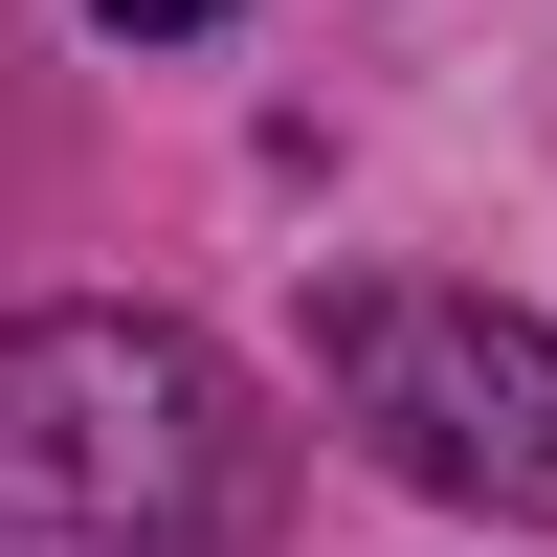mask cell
Wrapping results in <instances>:
<instances>
[{
  "label": "cell",
  "mask_w": 557,
  "mask_h": 557,
  "mask_svg": "<svg viewBox=\"0 0 557 557\" xmlns=\"http://www.w3.org/2000/svg\"><path fill=\"white\" fill-rule=\"evenodd\" d=\"M290 446L201 312H0V557H246Z\"/></svg>",
  "instance_id": "6da1fadb"
},
{
  "label": "cell",
  "mask_w": 557,
  "mask_h": 557,
  "mask_svg": "<svg viewBox=\"0 0 557 557\" xmlns=\"http://www.w3.org/2000/svg\"><path fill=\"white\" fill-rule=\"evenodd\" d=\"M312 401H335L401 491L557 535V335H535L513 290H424V268L312 290Z\"/></svg>",
  "instance_id": "7a4b0ae2"
},
{
  "label": "cell",
  "mask_w": 557,
  "mask_h": 557,
  "mask_svg": "<svg viewBox=\"0 0 557 557\" xmlns=\"http://www.w3.org/2000/svg\"><path fill=\"white\" fill-rule=\"evenodd\" d=\"M89 23H112V45H201L223 0H89Z\"/></svg>",
  "instance_id": "3957f363"
}]
</instances>
